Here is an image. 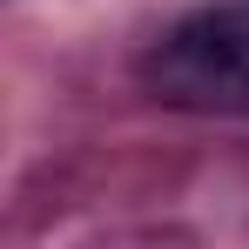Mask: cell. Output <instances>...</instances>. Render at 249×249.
I'll return each instance as SVG.
<instances>
[{
	"instance_id": "1",
	"label": "cell",
	"mask_w": 249,
	"mask_h": 249,
	"mask_svg": "<svg viewBox=\"0 0 249 249\" xmlns=\"http://www.w3.org/2000/svg\"><path fill=\"white\" fill-rule=\"evenodd\" d=\"M148 88L196 108V115H243L249 108V0H209L162 27V41L142 61Z\"/></svg>"
}]
</instances>
